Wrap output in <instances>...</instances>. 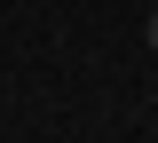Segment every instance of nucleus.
<instances>
[{
  "mask_svg": "<svg viewBox=\"0 0 158 143\" xmlns=\"http://www.w3.org/2000/svg\"><path fill=\"white\" fill-rule=\"evenodd\" d=\"M150 48H158V16H150Z\"/></svg>",
  "mask_w": 158,
  "mask_h": 143,
  "instance_id": "obj_1",
  "label": "nucleus"
}]
</instances>
